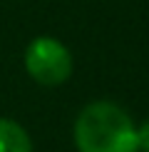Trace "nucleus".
Masks as SVG:
<instances>
[{
    "label": "nucleus",
    "instance_id": "obj_1",
    "mask_svg": "<svg viewBox=\"0 0 149 152\" xmlns=\"http://www.w3.org/2000/svg\"><path fill=\"white\" fill-rule=\"evenodd\" d=\"M72 137L77 152H139L134 120L109 100L85 105L74 120Z\"/></svg>",
    "mask_w": 149,
    "mask_h": 152
},
{
    "label": "nucleus",
    "instance_id": "obj_2",
    "mask_svg": "<svg viewBox=\"0 0 149 152\" xmlns=\"http://www.w3.org/2000/svg\"><path fill=\"white\" fill-rule=\"evenodd\" d=\"M25 70L37 85L57 87L72 75V53L57 37L40 35L25 48Z\"/></svg>",
    "mask_w": 149,
    "mask_h": 152
},
{
    "label": "nucleus",
    "instance_id": "obj_3",
    "mask_svg": "<svg viewBox=\"0 0 149 152\" xmlns=\"http://www.w3.org/2000/svg\"><path fill=\"white\" fill-rule=\"evenodd\" d=\"M0 152H33V140L20 122L0 117Z\"/></svg>",
    "mask_w": 149,
    "mask_h": 152
},
{
    "label": "nucleus",
    "instance_id": "obj_4",
    "mask_svg": "<svg viewBox=\"0 0 149 152\" xmlns=\"http://www.w3.org/2000/svg\"><path fill=\"white\" fill-rule=\"evenodd\" d=\"M137 140H139V152H149V117L137 127Z\"/></svg>",
    "mask_w": 149,
    "mask_h": 152
}]
</instances>
